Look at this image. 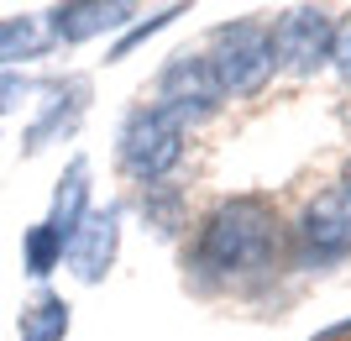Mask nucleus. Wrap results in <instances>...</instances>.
<instances>
[{"mask_svg":"<svg viewBox=\"0 0 351 341\" xmlns=\"http://www.w3.org/2000/svg\"><path fill=\"white\" fill-rule=\"evenodd\" d=\"M142 221L152 226V237L173 242L184 226H189V205H184V189L178 184H147L142 189Z\"/></svg>","mask_w":351,"mask_h":341,"instance_id":"nucleus-13","label":"nucleus"},{"mask_svg":"<svg viewBox=\"0 0 351 341\" xmlns=\"http://www.w3.org/2000/svg\"><path fill=\"white\" fill-rule=\"evenodd\" d=\"M152 105H162V110L189 132V126L215 121L226 100H220V89H215V79H210L199 53H173V58L158 69V79H152Z\"/></svg>","mask_w":351,"mask_h":341,"instance_id":"nucleus-6","label":"nucleus"},{"mask_svg":"<svg viewBox=\"0 0 351 341\" xmlns=\"http://www.w3.org/2000/svg\"><path fill=\"white\" fill-rule=\"evenodd\" d=\"M47 47H53V43H47L43 16H0V69L43 58Z\"/></svg>","mask_w":351,"mask_h":341,"instance_id":"nucleus-12","label":"nucleus"},{"mask_svg":"<svg viewBox=\"0 0 351 341\" xmlns=\"http://www.w3.org/2000/svg\"><path fill=\"white\" fill-rule=\"evenodd\" d=\"M341 336H351V315H346V320H336V326L325 331V341H341Z\"/></svg>","mask_w":351,"mask_h":341,"instance_id":"nucleus-18","label":"nucleus"},{"mask_svg":"<svg viewBox=\"0 0 351 341\" xmlns=\"http://www.w3.org/2000/svg\"><path fill=\"white\" fill-rule=\"evenodd\" d=\"M283 242H289V268L299 273H330L351 263V174L304 200L299 215L283 226Z\"/></svg>","mask_w":351,"mask_h":341,"instance_id":"nucleus-3","label":"nucleus"},{"mask_svg":"<svg viewBox=\"0 0 351 341\" xmlns=\"http://www.w3.org/2000/svg\"><path fill=\"white\" fill-rule=\"evenodd\" d=\"M273 32V58H278L283 74L293 79H315L325 63L336 58V11H325V5H289L267 21Z\"/></svg>","mask_w":351,"mask_h":341,"instance_id":"nucleus-5","label":"nucleus"},{"mask_svg":"<svg viewBox=\"0 0 351 341\" xmlns=\"http://www.w3.org/2000/svg\"><path fill=\"white\" fill-rule=\"evenodd\" d=\"M95 168H89V158H69V168L58 174V184H53V205H47V226L58 231L63 242L84 226V215L95 210Z\"/></svg>","mask_w":351,"mask_h":341,"instance_id":"nucleus-10","label":"nucleus"},{"mask_svg":"<svg viewBox=\"0 0 351 341\" xmlns=\"http://www.w3.org/2000/svg\"><path fill=\"white\" fill-rule=\"evenodd\" d=\"M330 63H336V74L351 84V21H341V32H336V58H330Z\"/></svg>","mask_w":351,"mask_h":341,"instance_id":"nucleus-16","label":"nucleus"},{"mask_svg":"<svg viewBox=\"0 0 351 341\" xmlns=\"http://www.w3.org/2000/svg\"><path fill=\"white\" fill-rule=\"evenodd\" d=\"M205 69L215 79L220 100H252L263 95L267 79L278 74V58H273V32H267L263 16H231L220 21L205 37Z\"/></svg>","mask_w":351,"mask_h":341,"instance_id":"nucleus-2","label":"nucleus"},{"mask_svg":"<svg viewBox=\"0 0 351 341\" xmlns=\"http://www.w3.org/2000/svg\"><path fill=\"white\" fill-rule=\"evenodd\" d=\"M63 252H69V242H63L47 221H37V226L21 231V268H27L32 279H47L53 268H63Z\"/></svg>","mask_w":351,"mask_h":341,"instance_id":"nucleus-14","label":"nucleus"},{"mask_svg":"<svg viewBox=\"0 0 351 341\" xmlns=\"http://www.w3.org/2000/svg\"><path fill=\"white\" fill-rule=\"evenodd\" d=\"M178 16H189V5H162V11H152L147 21H132V27H126V32L116 37V47H110V58H105V63H121V58H132V47H142L147 37H158L162 27H173Z\"/></svg>","mask_w":351,"mask_h":341,"instance_id":"nucleus-15","label":"nucleus"},{"mask_svg":"<svg viewBox=\"0 0 351 341\" xmlns=\"http://www.w3.org/2000/svg\"><path fill=\"white\" fill-rule=\"evenodd\" d=\"M136 16H142V5H132V0H63V5L43 11V27H47V43L79 47L105 37V32H126Z\"/></svg>","mask_w":351,"mask_h":341,"instance_id":"nucleus-9","label":"nucleus"},{"mask_svg":"<svg viewBox=\"0 0 351 341\" xmlns=\"http://www.w3.org/2000/svg\"><path fill=\"white\" fill-rule=\"evenodd\" d=\"M184 148H189V132L178 126L162 105L142 100L121 116V132H116V168L132 184H168L178 163H184Z\"/></svg>","mask_w":351,"mask_h":341,"instance_id":"nucleus-4","label":"nucleus"},{"mask_svg":"<svg viewBox=\"0 0 351 341\" xmlns=\"http://www.w3.org/2000/svg\"><path fill=\"white\" fill-rule=\"evenodd\" d=\"M37 95H43V100H37V116H32L27 137H21V152H27V158H37L43 148H53V142L79 132V121H84V110H89V79L63 74V79H47Z\"/></svg>","mask_w":351,"mask_h":341,"instance_id":"nucleus-7","label":"nucleus"},{"mask_svg":"<svg viewBox=\"0 0 351 341\" xmlns=\"http://www.w3.org/2000/svg\"><path fill=\"white\" fill-rule=\"evenodd\" d=\"M289 268L283 221L263 194H231L194 221L184 247V283L199 299L215 294H252L273 273Z\"/></svg>","mask_w":351,"mask_h":341,"instance_id":"nucleus-1","label":"nucleus"},{"mask_svg":"<svg viewBox=\"0 0 351 341\" xmlns=\"http://www.w3.org/2000/svg\"><path fill=\"white\" fill-rule=\"evenodd\" d=\"M21 95H27V79H21V74H0V116H5Z\"/></svg>","mask_w":351,"mask_h":341,"instance_id":"nucleus-17","label":"nucleus"},{"mask_svg":"<svg viewBox=\"0 0 351 341\" xmlns=\"http://www.w3.org/2000/svg\"><path fill=\"white\" fill-rule=\"evenodd\" d=\"M121 226H126V205H95L84 215V226L69 237V252H63V263H69V273L79 283H100L110 268H116L121 257Z\"/></svg>","mask_w":351,"mask_h":341,"instance_id":"nucleus-8","label":"nucleus"},{"mask_svg":"<svg viewBox=\"0 0 351 341\" xmlns=\"http://www.w3.org/2000/svg\"><path fill=\"white\" fill-rule=\"evenodd\" d=\"M69 331H73V305L53 289H37L16 315V341H63Z\"/></svg>","mask_w":351,"mask_h":341,"instance_id":"nucleus-11","label":"nucleus"}]
</instances>
